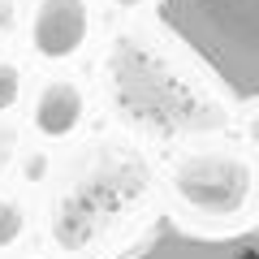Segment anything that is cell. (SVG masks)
Wrapping results in <instances>:
<instances>
[{
  "instance_id": "7a4b0ae2",
  "label": "cell",
  "mask_w": 259,
  "mask_h": 259,
  "mask_svg": "<svg viewBox=\"0 0 259 259\" xmlns=\"http://www.w3.org/2000/svg\"><path fill=\"white\" fill-rule=\"evenodd\" d=\"M125 259H255L250 238H199L177 225H160L134 255Z\"/></svg>"
},
{
  "instance_id": "6da1fadb",
  "label": "cell",
  "mask_w": 259,
  "mask_h": 259,
  "mask_svg": "<svg viewBox=\"0 0 259 259\" xmlns=\"http://www.w3.org/2000/svg\"><path fill=\"white\" fill-rule=\"evenodd\" d=\"M160 18L238 100L259 95V0H160Z\"/></svg>"
},
{
  "instance_id": "3957f363",
  "label": "cell",
  "mask_w": 259,
  "mask_h": 259,
  "mask_svg": "<svg viewBox=\"0 0 259 259\" xmlns=\"http://www.w3.org/2000/svg\"><path fill=\"white\" fill-rule=\"evenodd\" d=\"M87 30V9L82 0H44L35 13V44L48 56H65L82 44Z\"/></svg>"
},
{
  "instance_id": "277c9868",
  "label": "cell",
  "mask_w": 259,
  "mask_h": 259,
  "mask_svg": "<svg viewBox=\"0 0 259 259\" xmlns=\"http://www.w3.org/2000/svg\"><path fill=\"white\" fill-rule=\"evenodd\" d=\"M250 246H255V259H259V233H250Z\"/></svg>"
}]
</instances>
